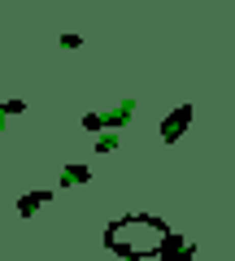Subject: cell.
Masks as SVG:
<instances>
[{"instance_id": "1", "label": "cell", "mask_w": 235, "mask_h": 261, "mask_svg": "<svg viewBox=\"0 0 235 261\" xmlns=\"http://www.w3.org/2000/svg\"><path fill=\"white\" fill-rule=\"evenodd\" d=\"M131 118H135V100H118L105 113H83V130H92V135H109L113 130V135H118Z\"/></svg>"}, {"instance_id": "2", "label": "cell", "mask_w": 235, "mask_h": 261, "mask_svg": "<svg viewBox=\"0 0 235 261\" xmlns=\"http://www.w3.org/2000/svg\"><path fill=\"white\" fill-rule=\"evenodd\" d=\"M152 257L157 261H196V244H192L188 235H179V231H166L161 244L152 248Z\"/></svg>"}, {"instance_id": "3", "label": "cell", "mask_w": 235, "mask_h": 261, "mask_svg": "<svg viewBox=\"0 0 235 261\" xmlns=\"http://www.w3.org/2000/svg\"><path fill=\"white\" fill-rule=\"evenodd\" d=\"M188 122H192V105H179V109H170L166 122H161V140L166 144H179L188 135Z\"/></svg>"}, {"instance_id": "4", "label": "cell", "mask_w": 235, "mask_h": 261, "mask_svg": "<svg viewBox=\"0 0 235 261\" xmlns=\"http://www.w3.org/2000/svg\"><path fill=\"white\" fill-rule=\"evenodd\" d=\"M48 200H53V192H27V196H18V214L22 218H35Z\"/></svg>"}, {"instance_id": "5", "label": "cell", "mask_w": 235, "mask_h": 261, "mask_svg": "<svg viewBox=\"0 0 235 261\" xmlns=\"http://www.w3.org/2000/svg\"><path fill=\"white\" fill-rule=\"evenodd\" d=\"M92 183V170L79 166V161H70V166H61V187H83Z\"/></svg>"}, {"instance_id": "6", "label": "cell", "mask_w": 235, "mask_h": 261, "mask_svg": "<svg viewBox=\"0 0 235 261\" xmlns=\"http://www.w3.org/2000/svg\"><path fill=\"white\" fill-rule=\"evenodd\" d=\"M113 148H118V135L113 130L109 135H96V152H113Z\"/></svg>"}, {"instance_id": "7", "label": "cell", "mask_w": 235, "mask_h": 261, "mask_svg": "<svg viewBox=\"0 0 235 261\" xmlns=\"http://www.w3.org/2000/svg\"><path fill=\"white\" fill-rule=\"evenodd\" d=\"M0 109H5V118H18V113H27V100H5Z\"/></svg>"}, {"instance_id": "8", "label": "cell", "mask_w": 235, "mask_h": 261, "mask_svg": "<svg viewBox=\"0 0 235 261\" xmlns=\"http://www.w3.org/2000/svg\"><path fill=\"white\" fill-rule=\"evenodd\" d=\"M61 48H70V53H74V48H83V35H74V31H66V35H61Z\"/></svg>"}, {"instance_id": "9", "label": "cell", "mask_w": 235, "mask_h": 261, "mask_svg": "<svg viewBox=\"0 0 235 261\" xmlns=\"http://www.w3.org/2000/svg\"><path fill=\"white\" fill-rule=\"evenodd\" d=\"M5 126H9V118H5V109H0V130H5Z\"/></svg>"}]
</instances>
